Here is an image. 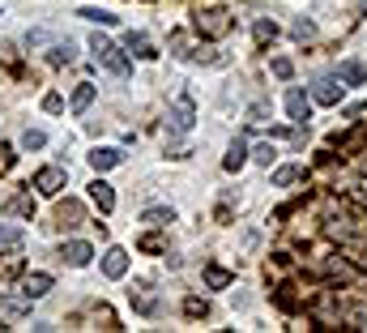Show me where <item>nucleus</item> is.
Instances as JSON below:
<instances>
[{
    "mask_svg": "<svg viewBox=\"0 0 367 333\" xmlns=\"http://www.w3.org/2000/svg\"><path fill=\"white\" fill-rule=\"evenodd\" d=\"M90 51H94V65H102L107 73H116V77H128V73H133V56H128V51H120L112 39L94 34V39H90Z\"/></svg>",
    "mask_w": 367,
    "mask_h": 333,
    "instance_id": "f257e3e1",
    "label": "nucleus"
},
{
    "mask_svg": "<svg viewBox=\"0 0 367 333\" xmlns=\"http://www.w3.org/2000/svg\"><path fill=\"white\" fill-rule=\"evenodd\" d=\"M196 34H205V39H227L231 30H235V13L231 9H222V5H209V9H196Z\"/></svg>",
    "mask_w": 367,
    "mask_h": 333,
    "instance_id": "f03ea898",
    "label": "nucleus"
},
{
    "mask_svg": "<svg viewBox=\"0 0 367 333\" xmlns=\"http://www.w3.org/2000/svg\"><path fill=\"white\" fill-rule=\"evenodd\" d=\"M192 124H196V103H192V94H180L175 107L167 111V129L175 137H184V133H192Z\"/></svg>",
    "mask_w": 367,
    "mask_h": 333,
    "instance_id": "7ed1b4c3",
    "label": "nucleus"
},
{
    "mask_svg": "<svg viewBox=\"0 0 367 333\" xmlns=\"http://www.w3.org/2000/svg\"><path fill=\"white\" fill-rule=\"evenodd\" d=\"M65 184H69V171H65V166H43V171H34V188H39V197H60Z\"/></svg>",
    "mask_w": 367,
    "mask_h": 333,
    "instance_id": "20e7f679",
    "label": "nucleus"
},
{
    "mask_svg": "<svg viewBox=\"0 0 367 333\" xmlns=\"http://www.w3.org/2000/svg\"><path fill=\"white\" fill-rule=\"evenodd\" d=\"M286 116H291V124H307V116H312V94H303L299 86H291V90H286Z\"/></svg>",
    "mask_w": 367,
    "mask_h": 333,
    "instance_id": "39448f33",
    "label": "nucleus"
},
{
    "mask_svg": "<svg viewBox=\"0 0 367 333\" xmlns=\"http://www.w3.org/2000/svg\"><path fill=\"white\" fill-rule=\"evenodd\" d=\"M90 256H94V248H90L86 240H65V244H60V261L73 265V269H86Z\"/></svg>",
    "mask_w": 367,
    "mask_h": 333,
    "instance_id": "423d86ee",
    "label": "nucleus"
},
{
    "mask_svg": "<svg viewBox=\"0 0 367 333\" xmlns=\"http://www.w3.org/2000/svg\"><path fill=\"white\" fill-rule=\"evenodd\" d=\"M128 303H133V312H141V316H159V299L149 295V282H145V278H141V282H133Z\"/></svg>",
    "mask_w": 367,
    "mask_h": 333,
    "instance_id": "0eeeda50",
    "label": "nucleus"
},
{
    "mask_svg": "<svg viewBox=\"0 0 367 333\" xmlns=\"http://www.w3.org/2000/svg\"><path fill=\"white\" fill-rule=\"evenodd\" d=\"M342 90H346V86H342L338 77H321L316 86H312V103H321V107H338V103H342Z\"/></svg>",
    "mask_w": 367,
    "mask_h": 333,
    "instance_id": "6e6552de",
    "label": "nucleus"
},
{
    "mask_svg": "<svg viewBox=\"0 0 367 333\" xmlns=\"http://www.w3.org/2000/svg\"><path fill=\"white\" fill-rule=\"evenodd\" d=\"M124 51H128V56H137V60H154V56H159L154 39H149V34H141V30H128V34H124Z\"/></svg>",
    "mask_w": 367,
    "mask_h": 333,
    "instance_id": "1a4fd4ad",
    "label": "nucleus"
},
{
    "mask_svg": "<svg viewBox=\"0 0 367 333\" xmlns=\"http://www.w3.org/2000/svg\"><path fill=\"white\" fill-rule=\"evenodd\" d=\"M81 222H86V209H81V201H60L56 205V227L60 231H73V227H81Z\"/></svg>",
    "mask_w": 367,
    "mask_h": 333,
    "instance_id": "9d476101",
    "label": "nucleus"
},
{
    "mask_svg": "<svg viewBox=\"0 0 367 333\" xmlns=\"http://www.w3.org/2000/svg\"><path fill=\"white\" fill-rule=\"evenodd\" d=\"M124 162V150H116V145H98L94 154H90V166L102 176V171H112V166H120Z\"/></svg>",
    "mask_w": 367,
    "mask_h": 333,
    "instance_id": "9b49d317",
    "label": "nucleus"
},
{
    "mask_svg": "<svg viewBox=\"0 0 367 333\" xmlns=\"http://www.w3.org/2000/svg\"><path fill=\"white\" fill-rule=\"evenodd\" d=\"M102 273H107V278H124L128 273V252L124 248H107V252H102Z\"/></svg>",
    "mask_w": 367,
    "mask_h": 333,
    "instance_id": "f8f14e48",
    "label": "nucleus"
},
{
    "mask_svg": "<svg viewBox=\"0 0 367 333\" xmlns=\"http://www.w3.org/2000/svg\"><path fill=\"white\" fill-rule=\"evenodd\" d=\"M90 201L98 205V214H112V209H116V192H112V184H107V180H94V184H90Z\"/></svg>",
    "mask_w": 367,
    "mask_h": 333,
    "instance_id": "ddd939ff",
    "label": "nucleus"
},
{
    "mask_svg": "<svg viewBox=\"0 0 367 333\" xmlns=\"http://www.w3.org/2000/svg\"><path fill=\"white\" fill-rule=\"evenodd\" d=\"M333 77H338L342 86H363V81H367V69H363L359 60H342V65L333 69Z\"/></svg>",
    "mask_w": 367,
    "mask_h": 333,
    "instance_id": "4468645a",
    "label": "nucleus"
},
{
    "mask_svg": "<svg viewBox=\"0 0 367 333\" xmlns=\"http://www.w3.org/2000/svg\"><path fill=\"white\" fill-rule=\"evenodd\" d=\"M47 291H51V273H26V278H22V295L43 299Z\"/></svg>",
    "mask_w": 367,
    "mask_h": 333,
    "instance_id": "2eb2a0df",
    "label": "nucleus"
},
{
    "mask_svg": "<svg viewBox=\"0 0 367 333\" xmlns=\"http://www.w3.org/2000/svg\"><path fill=\"white\" fill-rule=\"evenodd\" d=\"M299 180H307V171H303V166L299 162H286V166H278V171H274V188H291V184H299Z\"/></svg>",
    "mask_w": 367,
    "mask_h": 333,
    "instance_id": "dca6fc26",
    "label": "nucleus"
},
{
    "mask_svg": "<svg viewBox=\"0 0 367 333\" xmlns=\"http://www.w3.org/2000/svg\"><path fill=\"white\" fill-rule=\"evenodd\" d=\"M5 214H9V218H26V222H30V218H34V197H30V192L9 197V201H5Z\"/></svg>",
    "mask_w": 367,
    "mask_h": 333,
    "instance_id": "f3484780",
    "label": "nucleus"
},
{
    "mask_svg": "<svg viewBox=\"0 0 367 333\" xmlns=\"http://www.w3.org/2000/svg\"><path fill=\"white\" fill-rule=\"evenodd\" d=\"M94 94H98V90H94L90 81H77V90H73V98H69V107L77 111V116H86V111L94 107Z\"/></svg>",
    "mask_w": 367,
    "mask_h": 333,
    "instance_id": "a211bd4d",
    "label": "nucleus"
},
{
    "mask_svg": "<svg viewBox=\"0 0 367 333\" xmlns=\"http://www.w3.org/2000/svg\"><path fill=\"white\" fill-rule=\"evenodd\" d=\"M243 162H248V141H243V133H239V137L231 141V154L222 158V166H227V171L235 176V171H239V166H243Z\"/></svg>",
    "mask_w": 367,
    "mask_h": 333,
    "instance_id": "6ab92c4d",
    "label": "nucleus"
},
{
    "mask_svg": "<svg viewBox=\"0 0 367 333\" xmlns=\"http://www.w3.org/2000/svg\"><path fill=\"white\" fill-rule=\"evenodd\" d=\"M231 282H235L231 269H222V265H205V287H209V291H222V287H231Z\"/></svg>",
    "mask_w": 367,
    "mask_h": 333,
    "instance_id": "aec40b11",
    "label": "nucleus"
},
{
    "mask_svg": "<svg viewBox=\"0 0 367 333\" xmlns=\"http://www.w3.org/2000/svg\"><path fill=\"white\" fill-rule=\"evenodd\" d=\"M18 273H26V265H22V256L18 252H9V256H0V287H9Z\"/></svg>",
    "mask_w": 367,
    "mask_h": 333,
    "instance_id": "412c9836",
    "label": "nucleus"
},
{
    "mask_svg": "<svg viewBox=\"0 0 367 333\" xmlns=\"http://www.w3.org/2000/svg\"><path fill=\"white\" fill-rule=\"evenodd\" d=\"M141 222H145V227H167V222H175V209L171 205H154V209L141 214Z\"/></svg>",
    "mask_w": 367,
    "mask_h": 333,
    "instance_id": "4be33fe9",
    "label": "nucleus"
},
{
    "mask_svg": "<svg viewBox=\"0 0 367 333\" xmlns=\"http://www.w3.org/2000/svg\"><path fill=\"white\" fill-rule=\"evenodd\" d=\"M73 51H77V43H69V39L56 43V47L47 51V65H56V69H60V65H73Z\"/></svg>",
    "mask_w": 367,
    "mask_h": 333,
    "instance_id": "5701e85b",
    "label": "nucleus"
},
{
    "mask_svg": "<svg viewBox=\"0 0 367 333\" xmlns=\"http://www.w3.org/2000/svg\"><path fill=\"white\" fill-rule=\"evenodd\" d=\"M167 47H171V56H180V60H188V56H192V43H188L184 30H171L167 34Z\"/></svg>",
    "mask_w": 367,
    "mask_h": 333,
    "instance_id": "b1692460",
    "label": "nucleus"
},
{
    "mask_svg": "<svg viewBox=\"0 0 367 333\" xmlns=\"http://www.w3.org/2000/svg\"><path fill=\"white\" fill-rule=\"evenodd\" d=\"M77 18H86V22H94V26H116V22H120L116 13H107V9H90V5L77 9Z\"/></svg>",
    "mask_w": 367,
    "mask_h": 333,
    "instance_id": "393cba45",
    "label": "nucleus"
},
{
    "mask_svg": "<svg viewBox=\"0 0 367 333\" xmlns=\"http://www.w3.org/2000/svg\"><path fill=\"white\" fill-rule=\"evenodd\" d=\"M252 34H256V43H260V47H269V43L278 39V26H274L269 18H260V22L252 26Z\"/></svg>",
    "mask_w": 367,
    "mask_h": 333,
    "instance_id": "a878e982",
    "label": "nucleus"
},
{
    "mask_svg": "<svg viewBox=\"0 0 367 333\" xmlns=\"http://www.w3.org/2000/svg\"><path fill=\"white\" fill-rule=\"evenodd\" d=\"M184 316H188V320H205V316H209V299L188 295V299H184Z\"/></svg>",
    "mask_w": 367,
    "mask_h": 333,
    "instance_id": "bb28decb",
    "label": "nucleus"
},
{
    "mask_svg": "<svg viewBox=\"0 0 367 333\" xmlns=\"http://www.w3.org/2000/svg\"><path fill=\"white\" fill-rule=\"evenodd\" d=\"M269 73H274L278 81H291V77H295V60H286V56H274V60H269Z\"/></svg>",
    "mask_w": 367,
    "mask_h": 333,
    "instance_id": "cd10ccee",
    "label": "nucleus"
},
{
    "mask_svg": "<svg viewBox=\"0 0 367 333\" xmlns=\"http://www.w3.org/2000/svg\"><path fill=\"white\" fill-rule=\"evenodd\" d=\"M0 312H9V316H30V295H18V299H0Z\"/></svg>",
    "mask_w": 367,
    "mask_h": 333,
    "instance_id": "c85d7f7f",
    "label": "nucleus"
},
{
    "mask_svg": "<svg viewBox=\"0 0 367 333\" xmlns=\"http://www.w3.org/2000/svg\"><path fill=\"white\" fill-rule=\"evenodd\" d=\"M188 60H196V65H227V56H218L214 47H192Z\"/></svg>",
    "mask_w": 367,
    "mask_h": 333,
    "instance_id": "c756f323",
    "label": "nucleus"
},
{
    "mask_svg": "<svg viewBox=\"0 0 367 333\" xmlns=\"http://www.w3.org/2000/svg\"><path fill=\"white\" fill-rule=\"evenodd\" d=\"M291 34H295L299 43H312V39H316V22H312V18H299V22L291 26Z\"/></svg>",
    "mask_w": 367,
    "mask_h": 333,
    "instance_id": "7c9ffc66",
    "label": "nucleus"
},
{
    "mask_svg": "<svg viewBox=\"0 0 367 333\" xmlns=\"http://www.w3.org/2000/svg\"><path fill=\"white\" fill-rule=\"evenodd\" d=\"M47 145V133L43 129H26L22 133V150H43Z\"/></svg>",
    "mask_w": 367,
    "mask_h": 333,
    "instance_id": "2f4dec72",
    "label": "nucleus"
},
{
    "mask_svg": "<svg viewBox=\"0 0 367 333\" xmlns=\"http://www.w3.org/2000/svg\"><path fill=\"white\" fill-rule=\"evenodd\" d=\"M13 162H18V150H13L9 141H0V176H9Z\"/></svg>",
    "mask_w": 367,
    "mask_h": 333,
    "instance_id": "473e14b6",
    "label": "nucleus"
},
{
    "mask_svg": "<svg viewBox=\"0 0 367 333\" xmlns=\"http://www.w3.org/2000/svg\"><path fill=\"white\" fill-rule=\"evenodd\" d=\"M137 248H141V252H167V240L149 231V235H141V240H137Z\"/></svg>",
    "mask_w": 367,
    "mask_h": 333,
    "instance_id": "72a5a7b5",
    "label": "nucleus"
},
{
    "mask_svg": "<svg viewBox=\"0 0 367 333\" xmlns=\"http://www.w3.org/2000/svg\"><path fill=\"white\" fill-rule=\"evenodd\" d=\"M265 116H269V103H265V98H256V103L248 107V124H265Z\"/></svg>",
    "mask_w": 367,
    "mask_h": 333,
    "instance_id": "f704fd0d",
    "label": "nucleus"
},
{
    "mask_svg": "<svg viewBox=\"0 0 367 333\" xmlns=\"http://www.w3.org/2000/svg\"><path fill=\"white\" fill-rule=\"evenodd\" d=\"M0 248H22V227H0Z\"/></svg>",
    "mask_w": 367,
    "mask_h": 333,
    "instance_id": "c9c22d12",
    "label": "nucleus"
},
{
    "mask_svg": "<svg viewBox=\"0 0 367 333\" xmlns=\"http://www.w3.org/2000/svg\"><path fill=\"white\" fill-rule=\"evenodd\" d=\"M252 158H256V162H260V166H269V162H274V158H278V150H274V145H269V141H260V145H256V150H252Z\"/></svg>",
    "mask_w": 367,
    "mask_h": 333,
    "instance_id": "e433bc0d",
    "label": "nucleus"
},
{
    "mask_svg": "<svg viewBox=\"0 0 367 333\" xmlns=\"http://www.w3.org/2000/svg\"><path fill=\"white\" fill-rule=\"evenodd\" d=\"M43 111H47V116H56V111H65V98H60L56 90H51V94H43Z\"/></svg>",
    "mask_w": 367,
    "mask_h": 333,
    "instance_id": "4c0bfd02",
    "label": "nucleus"
},
{
    "mask_svg": "<svg viewBox=\"0 0 367 333\" xmlns=\"http://www.w3.org/2000/svg\"><path fill=\"white\" fill-rule=\"evenodd\" d=\"M39 43H47V34H43V30H30V34H26V47H39Z\"/></svg>",
    "mask_w": 367,
    "mask_h": 333,
    "instance_id": "58836bf2",
    "label": "nucleus"
},
{
    "mask_svg": "<svg viewBox=\"0 0 367 333\" xmlns=\"http://www.w3.org/2000/svg\"><path fill=\"white\" fill-rule=\"evenodd\" d=\"M354 13H367V0H354Z\"/></svg>",
    "mask_w": 367,
    "mask_h": 333,
    "instance_id": "ea45409f",
    "label": "nucleus"
}]
</instances>
